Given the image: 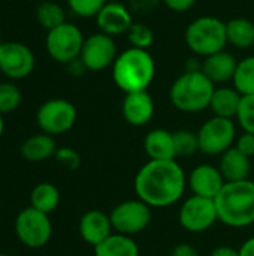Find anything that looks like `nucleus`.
<instances>
[{
    "mask_svg": "<svg viewBox=\"0 0 254 256\" xmlns=\"http://www.w3.org/2000/svg\"><path fill=\"white\" fill-rule=\"evenodd\" d=\"M78 232L87 244L96 248L114 234V228L109 214L100 210H88L79 219Z\"/></svg>",
    "mask_w": 254,
    "mask_h": 256,
    "instance_id": "17",
    "label": "nucleus"
},
{
    "mask_svg": "<svg viewBox=\"0 0 254 256\" xmlns=\"http://www.w3.org/2000/svg\"><path fill=\"white\" fill-rule=\"evenodd\" d=\"M154 76L156 62L148 50L130 46L118 54L112 64V80L126 94L148 90Z\"/></svg>",
    "mask_w": 254,
    "mask_h": 256,
    "instance_id": "3",
    "label": "nucleus"
},
{
    "mask_svg": "<svg viewBox=\"0 0 254 256\" xmlns=\"http://www.w3.org/2000/svg\"><path fill=\"white\" fill-rule=\"evenodd\" d=\"M198 70H202V62H199L196 57L189 58L186 62V72H198Z\"/></svg>",
    "mask_w": 254,
    "mask_h": 256,
    "instance_id": "41",
    "label": "nucleus"
},
{
    "mask_svg": "<svg viewBox=\"0 0 254 256\" xmlns=\"http://www.w3.org/2000/svg\"><path fill=\"white\" fill-rule=\"evenodd\" d=\"M0 44H1V42H0Z\"/></svg>",
    "mask_w": 254,
    "mask_h": 256,
    "instance_id": "45",
    "label": "nucleus"
},
{
    "mask_svg": "<svg viewBox=\"0 0 254 256\" xmlns=\"http://www.w3.org/2000/svg\"><path fill=\"white\" fill-rule=\"evenodd\" d=\"M108 0H67L69 9L81 18H96Z\"/></svg>",
    "mask_w": 254,
    "mask_h": 256,
    "instance_id": "31",
    "label": "nucleus"
},
{
    "mask_svg": "<svg viewBox=\"0 0 254 256\" xmlns=\"http://www.w3.org/2000/svg\"><path fill=\"white\" fill-rule=\"evenodd\" d=\"M139 246L133 237L118 232L111 234L105 242L94 248V256H139Z\"/></svg>",
    "mask_w": 254,
    "mask_h": 256,
    "instance_id": "23",
    "label": "nucleus"
},
{
    "mask_svg": "<svg viewBox=\"0 0 254 256\" xmlns=\"http://www.w3.org/2000/svg\"><path fill=\"white\" fill-rule=\"evenodd\" d=\"M117 56L118 52L114 38L97 32L85 38L79 58L84 62L88 70L100 72L112 66Z\"/></svg>",
    "mask_w": 254,
    "mask_h": 256,
    "instance_id": "12",
    "label": "nucleus"
},
{
    "mask_svg": "<svg viewBox=\"0 0 254 256\" xmlns=\"http://www.w3.org/2000/svg\"><path fill=\"white\" fill-rule=\"evenodd\" d=\"M210 256H240V250L229 246H219L211 252Z\"/></svg>",
    "mask_w": 254,
    "mask_h": 256,
    "instance_id": "39",
    "label": "nucleus"
},
{
    "mask_svg": "<svg viewBox=\"0 0 254 256\" xmlns=\"http://www.w3.org/2000/svg\"><path fill=\"white\" fill-rule=\"evenodd\" d=\"M237 120L244 132L254 134V94L243 96Z\"/></svg>",
    "mask_w": 254,
    "mask_h": 256,
    "instance_id": "32",
    "label": "nucleus"
},
{
    "mask_svg": "<svg viewBox=\"0 0 254 256\" xmlns=\"http://www.w3.org/2000/svg\"><path fill=\"white\" fill-rule=\"evenodd\" d=\"M162 3V0H127V6L132 14L138 15H148Z\"/></svg>",
    "mask_w": 254,
    "mask_h": 256,
    "instance_id": "34",
    "label": "nucleus"
},
{
    "mask_svg": "<svg viewBox=\"0 0 254 256\" xmlns=\"http://www.w3.org/2000/svg\"><path fill=\"white\" fill-rule=\"evenodd\" d=\"M3 132H4V120H3V116L0 114V140L3 136Z\"/></svg>",
    "mask_w": 254,
    "mask_h": 256,
    "instance_id": "42",
    "label": "nucleus"
},
{
    "mask_svg": "<svg viewBox=\"0 0 254 256\" xmlns=\"http://www.w3.org/2000/svg\"><path fill=\"white\" fill-rule=\"evenodd\" d=\"M171 256H199V252L190 243H180L172 249Z\"/></svg>",
    "mask_w": 254,
    "mask_h": 256,
    "instance_id": "37",
    "label": "nucleus"
},
{
    "mask_svg": "<svg viewBox=\"0 0 254 256\" xmlns=\"http://www.w3.org/2000/svg\"><path fill=\"white\" fill-rule=\"evenodd\" d=\"M235 147L244 153L246 156L252 158L254 156V134H250V132H243L237 141H235Z\"/></svg>",
    "mask_w": 254,
    "mask_h": 256,
    "instance_id": "35",
    "label": "nucleus"
},
{
    "mask_svg": "<svg viewBox=\"0 0 254 256\" xmlns=\"http://www.w3.org/2000/svg\"><path fill=\"white\" fill-rule=\"evenodd\" d=\"M36 18L37 22L49 32L66 22V12L58 3L52 0H43L36 9Z\"/></svg>",
    "mask_w": 254,
    "mask_h": 256,
    "instance_id": "26",
    "label": "nucleus"
},
{
    "mask_svg": "<svg viewBox=\"0 0 254 256\" xmlns=\"http://www.w3.org/2000/svg\"><path fill=\"white\" fill-rule=\"evenodd\" d=\"M76 117V108L70 100L55 98L43 102L39 106L36 112V123L40 132L57 136L69 132L75 126Z\"/></svg>",
    "mask_w": 254,
    "mask_h": 256,
    "instance_id": "10",
    "label": "nucleus"
},
{
    "mask_svg": "<svg viewBox=\"0 0 254 256\" xmlns=\"http://www.w3.org/2000/svg\"><path fill=\"white\" fill-rule=\"evenodd\" d=\"M232 82L243 96L254 94V56H249L238 62Z\"/></svg>",
    "mask_w": 254,
    "mask_h": 256,
    "instance_id": "27",
    "label": "nucleus"
},
{
    "mask_svg": "<svg viewBox=\"0 0 254 256\" xmlns=\"http://www.w3.org/2000/svg\"><path fill=\"white\" fill-rule=\"evenodd\" d=\"M34 54L21 42H1L0 70L10 80L27 78L34 70Z\"/></svg>",
    "mask_w": 254,
    "mask_h": 256,
    "instance_id": "13",
    "label": "nucleus"
},
{
    "mask_svg": "<svg viewBox=\"0 0 254 256\" xmlns=\"http://www.w3.org/2000/svg\"><path fill=\"white\" fill-rule=\"evenodd\" d=\"M226 180L223 178L219 166L202 164L195 166L187 176V188L193 195L214 200L225 188Z\"/></svg>",
    "mask_w": 254,
    "mask_h": 256,
    "instance_id": "14",
    "label": "nucleus"
},
{
    "mask_svg": "<svg viewBox=\"0 0 254 256\" xmlns=\"http://www.w3.org/2000/svg\"><path fill=\"white\" fill-rule=\"evenodd\" d=\"M136 196L151 208L177 204L187 188V176L177 160H148L135 176Z\"/></svg>",
    "mask_w": 254,
    "mask_h": 256,
    "instance_id": "1",
    "label": "nucleus"
},
{
    "mask_svg": "<svg viewBox=\"0 0 254 256\" xmlns=\"http://www.w3.org/2000/svg\"><path fill=\"white\" fill-rule=\"evenodd\" d=\"M0 207H1V201H0Z\"/></svg>",
    "mask_w": 254,
    "mask_h": 256,
    "instance_id": "44",
    "label": "nucleus"
},
{
    "mask_svg": "<svg viewBox=\"0 0 254 256\" xmlns=\"http://www.w3.org/2000/svg\"><path fill=\"white\" fill-rule=\"evenodd\" d=\"M99 32L108 36L126 34L133 24V14L127 4L120 2H108L96 15Z\"/></svg>",
    "mask_w": 254,
    "mask_h": 256,
    "instance_id": "15",
    "label": "nucleus"
},
{
    "mask_svg": "<svg viewBox=\"0 0 254 256\" xmlns=\"http://www.w3.org/2000/svg\"><path fill=\"white\" fill-rule=\"evenodd\" d=\"M178 222L181 228L193 234L208 231L219 222L214 200L192 195L181 204L178 212Z\"/></svg>",
    "mask_w": 254,
    "mask_h": 256,
    "instance_id": "11",
    "label": "nucleus"
},
{
    "mask_svg": "<svg viewBox=\"0 0 254 256\" xmlns=\"http://www.w3.org/2000/svg\"><path fill=\"white\" fill-rule=\"evenodd\" d=\"M228 44L238 50H249L254 45V22L249 18L237 16L226 21Z\"/></svg>",
    "mask_w": 254,
    "mask_h": 256,
    "instance_id": "25",
    "label": "nucleus"
},
{
    "mask_svg": "<svg viewBox=\"0 0 254 256\" xmlns=\"http://www.w3.org/2000/svg\"><path fill=\"white\" fill-rule=\"evenodd\" d=\"M151 210L153 208L144 201H141L139 198L126 200L117 204L109 213L114 232L129 237L144 232L151 224L153 219Z\"/></svg>",
    "mask_w": 254,
    "mask_h": 256,
    "instance_id": "7",
    "label": "nucleus"
},
{
    "mask_svg": "<svg viewBox=\"0 0 254 256\" xmlns=\"http://www.w3.org/2000/svg\"><path fill=\"white\" fill-rule=\"evenodd\" d=\"M60 201H61V195L58 188L49 182L37 183L30 192V207L46 214L55 212L57 207L60 206Z\"/></svg>",
    "mask_w": 254,
    "mask_h": 256,
    "instance_id": "24",
    "label": "nucleus"
},
{
    "mask_svg": "<svg viewBox=\"0 0 254 256\" xmlns=\"http://www.w3.org/2000/svg\"><path fill=\"white\" fill-rule=\"evenodd\" d=\"M238 60L226 50L208 56L202 62V72L217 86L234 80Z\"/></svg>",
    "mask_w": 254,
    "mask_h": 256,
    "instance_id": "18",
    "label": "nucleus"
},
{
    "mask_svg": "<svg viewBox=\"0 0 254 256\" xmlns=\"http://www.w3.org/2000/svg\"><path fill=\"white\" fill-rule=\"evenodd\" d=\"M198 0H162V3L172 12H187L190 10L195 4H196Z\"/></svg>",
    "mask_w": 254,
    "mask_h": 256,
    "instance_id": "36",
    "label": "nucleus"
},
{
    "mask_svg": "<svg viewBox=\"0 0 254 256\" xmlns=\"http://www.w3.org/2000/svg\"><path fill=\"white\" fill-rule=\"evenodd\" d=\"M154 111H156L154 100L153 96L148 93V90L133 92L124 96L121 112L129 124L135 128H142L148 124L154 116Z\"/></svg>",
    "mask_w": 254,
    "mask_h": 256,
    "instance_id": "16",
    "label": "nucleus"
},
{
    "mask_svg": "<svg viewBox=\"0 0 254 256\" xmlns=\"http://www.w3.org/2000/svg\"><path fill=\"white\" fill-rule=\"evenodd\" d=\"M22 100L21 90L13 82H0V114L6 116L13 112Z\"/></svg>",
    "mask_w": 254,
    "mask_h": 256,
    "instance_id": "29",
    "label": "nucleus"
},
{
    "mask_svg": "<svg viewBox=\"0 0 254 256\" xmlns=\"http://www.w3.org/2000/svg\"><path fill=\"white\" fill-rule=\"evenodd\" d=\"M241 99L243 94L235 87H216L210 102V110L216 117L234 120L237 118Z\"/></svg>",
    "mask_w": 254,
    "mask_h": 256,
    "instance_id": "22",
    "label": "nucleus"
},
{
    "mask_svg": "<svg viewBox=\"0 0 254 256\" xmlns=\"http://www.w3.org/2000/svg\"><path fill=\"white\" fill-rule=\"evenodd\" d=\"M199 152L207 156H222L237 141V126L231 118L211 117L196 132Z\"/></svg>",
    "mask_w": 254,
    "mask_h": 256,
    "instance_id": "9",
    "label": "nucleus"
},
{
    "mask_svg": "<svg viewBox=\"0 0 254 256\" xmlns=\"http://www.w3.org/2000/svg\"><path fill=\"white\" fill-rule=\"evenodd\" d=\"M219 170L226 183L249 180L252 172V160L249 156L241 153L235 146L231 147L220 156Z\"/></svg>",
    "mask_w": 254,
    "mask_h": 256,
    "instance_id": "19",
    "label": "nucleus"
},
{
    "mask_svg": "<svg viewBox=\"0 0 254 256\" xmlns=\"http://www.w3.org/2000/svg\"><path fill=\"white\" fill-rule=\"evenodd\" d=\"M57 148L58 147H57L54 136L40 132V134L25 138L19 147V153L24 160L31 162V164H39L55 156Z\"/></svg>",
    "mask_w": 254,
    "mask_h": 256,
    "instance_id": "21",
    "label": "nucleus"
},
{
    "mask_svg": "<svg viewBox=\"0 0 254 256\" xmlns=\"http://www.w3.org/2000/svg\"><path fill=\"white\" fill-rule=\"evenodd\" d=\"M126 36L133 48L148 50L154 44V32L144 22H133Z\"/></svg>",
    "mask_w": 254,
    "mask_h": 256,
    "instance_id": "30",
    "label": "nucleus"
},
{
    "mask_svg": "<svg viewBox=\"0 0 254 256\" xmlns=\"http://www.w3.org/2000/svg\"><path fill=\"white\" fill-rule=\"evenodd\" d=\"M184 39L195 56L205 58L226 48V22L211 15L198 16L187 26Z\"/></svg>",
    "mask_w": 254,
    "mask_h": 256,
    "instance_id": "5",
    "label": "nucleus"
},
{
    "mask_svg": "<svg viewBox=\"0 0 254 256\" xmlns=\"http://www.w3.org/2000/svg\"><path fill=\"white\" fill-rule=\"evenodd\" d=\"M214 202L220 224L237 230L254 225V182L250 178L226 183Z\"/></svg>",
    "mask_w": 254,
    "mask_h": 256,
    "instance_id": "2",
    "label": "nucleus"
},
{
    "mask_svg": "<svg viewBox=\"0 0 254 256\" xmlns=\"http://www.w3.org/2000/svg\"><path fill=\"white\" fill-rule=\"evenodd\" d=\"M67 70H69V74L73 75V76H82L88 69L85 68L84 62L78 57V58H75L73 62L67 63Z\"/></svg>",
    "mask_w": 254,
    "mask_h": 256,
    "instance_id": "38",
    "label": "nucleus"
},
{
    "mask_svg": "<svg viewBox=\"0 0 254 256\" xmlns=\"http://www.w3.org/2000/svg\"><path fill=\"white\" fill-rule=\"evenodd\" d=\"M0 256H10V255H7V254H1V252H0Z\"/></svg>",
    "mask_w": 254,
    "mask_h": 256,
    "instance_id": "43",
    "label": "nucleus"
},
{
    "mask_svg": "<svg viewBox=\"0 0 254 256\" xmlns=\"http://www.w3.org/2000/svg\"><path fill=\"white\" fill-rule=\"evenodd\" d=\"M13 231L22 246L28 249H42L52 237V222L49 214L33 207H25L16 214Z\"/></svg>",
    "mask_w": 254,
    "mask_h": 256,
    "instance_id": "6",
    "label": "nucleus"
},
{
    "mask_svg": "<svg viewBox=\"0 0 254 256\" xmlns=\"http://www.w3.org/2000/svg\"><path fill=\"white\" fill-rule=\"evenodd\" d=\"M84 34L73 22H63L61 26L48 32L45 39L46 52L49 57L61 64H67L81 56L84 45Z\"/></svg>",
    "mask_w": 254,
    "mask_h": 256,
    "instance_id": "8",
    "label": "nucleus"
},
{
    "mask_svg": "<svg viewBox=\"0 0 254 256\" xmlns=\"http://www.w3.org/2000/svg\"><path fill=\"white\" fill-rule=\"evenodd\" d=\"M174 146H175V154L177 158H189L199 152V140L198 134L181 129L174 132Z\"/></svg>",
    "mask_w": 254,
    "mask_h": 256,
    "instance_id": "28",
    "label": "nucleus"
},
{
    "mask_svg": "<svg viewBox=\"0 0 254 256\" xmlns=\"http://www.w3.org/2000/svg\"><path fill=\"white\" fill-rule=\"evenodd\" d=\"M144 150L150 160H175L174 132L166 129H153L144 138Z\"/></svg>",
    "mask_w": 254,
    "mask_h": 256,
    "instance_id": "20",
    "label": "nucleus"
},
{
    "mask_svg": "<svg viewBox=\"0 0 254 256\" xmlns=\"http://www.w3.org/2000/svg\"><path fill=\"white\" fill-rule=\"evenodd\" d=\"M54 158L61 166H64L67 170H78L79 165H81V156L72 147H60V148H57Z\"/></svg>",
    "mask_w": 254,
    "mask_h": 256,
    "instance_id": "33",
    "label": "nucleus"
},
{
    "mask_svg": "<svg viewBox=\"0 0 254 256\" xmlns=\"http://www.w3.org/2000/svg\"><path fill=\"white\" fill-rule=\"evenodd\" d=\"M216 84L202 72H183L169 88L172 105L186 114H196L210 108Z\"/></svg>",
    "mask_w": 254,
    "mask_h": 256,
    "instance_id": "4",
    "label": "nucleus"
},
{
    "mask_svg": "<svg viewBox=\"0 0 254 256\" xmlns=\"http://www.w3.org/2000/svg\"><path fill=\"white\" fill-rule=\"evenodd\" d=\"M238 250H240V256H254V236L247 238Z\"/></svg>",
    "mask_w": 254,
    "mask_h": 256,
    "instance_id": "40",
    "label": "nucleus"
}]
</instances>
